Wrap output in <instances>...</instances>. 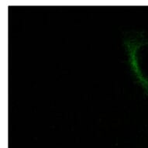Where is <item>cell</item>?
<instances>
[{"label": "cell", "mask_w": 148, "mask_h": 148, "mask_svg": "<svg viewBox=\"0 0 148 148\" xmlns=\"http://www.w3.org/2000/svg\"><path fill=\"white\" fill-rule=\"evenodd\" d=\"M128 50L134 75L148 93V40L141 39L129 43Z\"/></svg>", "instance_id": "6da1fadb"}]
</instances>
